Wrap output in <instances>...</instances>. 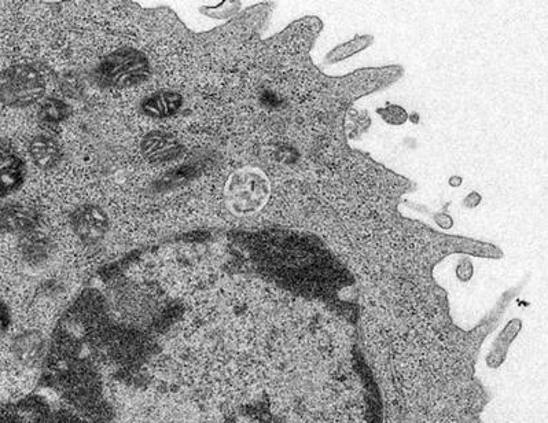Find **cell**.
Segmentation results:
<instances>
[{"label": "cell", "instance_id": "cell-13", "mask_svg": "<svg viewBox=\"0 0 548 423\" xmlns=\"http://www.w3.org/2000/svg\"><path fill=\"white\" fill-rule=\"evenodd\" d=\"M370 42L367 38H356L352 42L342 44V46L337 47L333 53L327 55V60L329 62H338L345 60V58L351 57V55L359 53L360 50L364 47L369 46Z\"/></svg>", "mask_w": 548, "mask_h": 423}, {"label": "cell", "instance_id": "cell-16", "mask_svg": "<svg viewBox=\"0 0 548 423\" xmlns=\"http://www.w3.org/2000/svg\"><path fill=\"white\" fill-rule=\"evenodd\" d=\"M481 202V196L478 193H470L469 196L465 198V201H463V204H465V207L467 208H476L478 204Z\"/></svg>", "mask_w": 548, "mask_h": 423}, {"label": "cell", "instance_id": "cell-2", "mask_svg": "<svg viewBox=\"0 0 548 423\" xmlns=\"http://www.w3.org/2000/svg\"><path fill=\"white\" fill-rule=\"evenodd\" d=\"M224 196L234 215H255L270 200L271 183L260 169L241 168L228 176Z\"/></svg>", "mask_w": 548, "mask_h": 423}, {"label": "cell", "instance_id": "cell-3", "mask_svg": "<svg viewBox=\"0 0 548 423\" xmlns=\"http://www.w3.org/2000/svg\"><path fill=\"white\" fill-rule=\"evenodd\" d=\"M152 75L149 58L142 51L120 49L106 55L95 69V80L106 88H128L145 83Z\"/></svg>", "mask_w": 548, "mask_h": 423}, {"label": "cell", "instance_id": "cell-17", "mask_svg": "<svg viewBox=\"0 0 548 423\" xmlns=\"http://www.w3.org/2000/svg\"><path fill=\"white\" fill-rule=\"evenodd\" d=\"M462 185V178H459V176H452L450 179V186L452 187H459Z\"/></svg>", "mask_w": 548, "mask_h": 423}, {"label": "cell", "instance_id": "cell-1", "mask_svg": "<svg viewBox=\"0 0 548 423\" xmlns=\"http://www.w3.org/2000/svg\"><path fill=\"white\" fill-rule=\"evenodd\" d=\"M363 320L367 351L388 403L400 414L452 423L440 413L456 403L450 389L458 356L435 314L404 286L367 297Z\"/></svg>", "mask_w": 548, "mask_h": 423}, {"label": "cell", "instance_id": "cell-14", "mask_svg": "<svg viewBox=\"0 0 548 423\" xmlns=\"http://www.w3.org/2000/svg\"><path fill=\"white\" fill-rule=\"evenodd\" d=\"M456 272H458V277L461 278L462 281H469L473 275V264L470 263L469 260L462 261Z\"/></svg>", "mask_w": 548, "mask_h": 423}, {"label": "cell", "instance_id": "cell-4", "mask_svg": "<svg viewBox=\"0 0 548 423\" xmlns=\"http://www.w3.org/2000/svg\"><path fill=\"white\" fill-rule=\"evenodd\" d=\"M46 90L43 73L33 65L17 64L0 72V104L7 108L24 109L38 104Z\"/></svg>", "mask_w": 548, "mask_h": 423}, {"label": "cell", "instance_id": "cell-15", "mask_svg": "<svg viewBox=\"0 0 548 423\" xmlns=\"http://www.w3.org/2000/svg\"><path fill=\"white\" fill-rule=\"evenodd\" d=\"M435 222L437 226L445 228V230H448V228L454 226V220H452L451 217L448 215H437L435 217Z\"/></svg>", "mask_w": 548, "mask_h": 423}, {"label": "cell", "instance_id": "cell-6", "mask_svg": "<svg viewBox=\"0 0 548 423\" xmlns=\"http://www.w3.org/2000/svg\"><path fill=\"white\" fill-rule=\"evenodd\" d=\"M141 152L149 163L165 164L178 160L183 154V146L169 132L152 131L142 139Z\"/></svg>", "mask_w": 548, "mask_h": 423}, {"label": "cell", "instance_id": "cell-7", "mask_svg": "<svg viewBox=\"0 0 548 423\" xmlns=\"http://www.w3.org/2000/svg\"><path fill=\"white\" fill-rule=\"evenodd\" d=\"M39 213L20 202L0 204V233L25 235L38 228Z\"/></svg>", "mask_w": 548, "mask_h": 423}, {"label": "cell", "instance_id": "cell-11", "mask_svg": "<svg viewBox=\"0 0 548 423\" xmlns=\"http://www.w3.org/2000/svg\"><path fill=\"white\" fill-rule=\"evenodd\" d=\"M20 252L25 263L38 267L50 260L53 255V244L46 235L32 231V233L22 235Z\"/></svg>", "mask_w": 548, "mask_h": 423}, {"label": "cell", "instance_id": "cell-12", "mask_svg": "<svg viewBox=\"0 0 548 423\" xmlns=\"http://www.w3.org/2000/svg\"><path fill=\"white\" fill-rule=\"evenodd\" d=\"M71 113V106L66 104L65 101L58 98H49L40 105L39 119L46 124L58 125L69 119Z\"/></svg>", "mask_w": 548, "mask_h": 423}, {"label": "cell", "instance_id": "cell-8", "mask_svg": "<svg viewBox=\"0 0 548 423\" xmlns=\"http://www.w3.org/2000/svg\"><path fill=\"white\" fill-rule=\"evenodd\" d=\"M27 167L13 153H0V200L13 196L24 186Z\"/></svg>", "mask_w": 548, "mask_h": 423}, {"label": "cell", "instance_id": "cell-9", "mask_svg": "<svg viewBox=\"0 0 548 423\" xmlns=\"http://www.w3.org/2000/svg\"><path fill=\"white\" fill-rule=\"evenodd\" d=\"M28 152L32 163L42 171H51V169L57 168L64 157L60 143L49 135L35 136L29 143Z\"/></svg>", "mask_w": 548, "mask_h": 423}, {"label": "cell", "instance_id": "cell-5", "mask_svg": "<svg viewBox=\"0 0 548 423\" xmlns=\"http://www.w3.org/2000/svg\"><path fill=\"white\" fill-rule=\"evenodd\" d=\"M71 227L86 245H95L108 234L110 222L106 212L95 204H84L71 213Z\"/></svg>", "mask_w": 548, "mask_h": 423}, {"label": "cell", "instance_id": "cell-10", "mask_svg": "<svg viewBox=\"0 0 548 423\" xmlns=\"http://www.w3.org/2000/svg\"><path fill=\"white\" fill-rule=\"evenodd\" d=\"M183 97L175 91H158L141 102V110L153 119H168L182 109Z\"/></svg>", "mask_w": 548, "mask_h": 423}]
</instances>
